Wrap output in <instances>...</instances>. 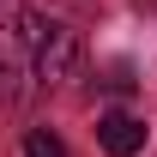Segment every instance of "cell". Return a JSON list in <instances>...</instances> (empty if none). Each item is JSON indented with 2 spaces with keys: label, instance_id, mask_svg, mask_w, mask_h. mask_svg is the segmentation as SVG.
I'll return each mask as SVG.
<instances>
[{
  "label": "cell",
  "instance_id": "obj_1",
  "mask_svg": "<svg viewBox=\"0 0 157 157\" xmlns=\"http://www.w3.org/2000/svg\"><path fill=\"white\" fill-rule=\"evenodd\" d=\"M42 24L24 0H0V103H24L36 85V42Z\"/></svg>",
  "mask_w": 157,
  "mask_h": 157
},
{
  "label": "cell",
  "instance_id": "obj_2",
  "mask_svg": "<svg viewBox=\"0 0 157 157\" xmlns=\"http://www.w3.org/2000/svg\"><path fill=\"white\" fill-rule=\"evenodd\" d=\"M85 60V36L73 24H42V42H36V85H67Z\"/></svg>",
  "mask_w": 157,
  "mask_h": 157
},
{
  "label": "cell",
  "instance_id": "obj_3",
  "mask_svg": "<svg viewBox=\"0 0 157 157\" xmlns=\"http://www.w3.org/2000/svg\"><path fill=\"white\" fill-rule=\"evenodd\" d=\"M97 145H103L109 157H139V151H145V121L127 115V109L103 115V121H97Z\"/></svg>",
  "mask_w": 157,
  "mask_h": 157
},
{
  "label": "cell",
  "instance_id": "obj_4",
  "mask_svg": "<svg viewBox=\"0 0 157 157\" xmlns=\"http://www.w3.org/2000/svg\"><path fill=\"white\" fill-rule=\"evenodd\" d=\"M24 157H67V145H60V133H48V127H30V133H24Z\"/></svg>",
  "mask_w": 157,
  "mask_h": 157
}]
</instances>
